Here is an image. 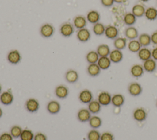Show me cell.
<instances>
[{
	"label": "cell",
	"mask_w": 157,
	"mask_h": 140,
	"mask_svg": "<svg viewBox=\"0 0 157 140\" xmlns=\"http://www.w3.org/2000/svg\"><path fill=\"white\" fill-rule=\"evenodd\" d=\"M96 52L99 56H108L110 53V47L108 45L102 44L99 45L96 50Z\"/></svg>",
	"instance_id": "23"
},
{
	"label": "cell",
	"mask_w": 157,
	"mask_h": 140,
	"mask_svg": "<svg viewBox=\"0 0 157 140\" xmlns=\"http://www.w3.org/2000/svg\"><path fill=\"white\" fill-rule=\"evenodd\" d=\"M23 130L18 125H14L10 129V134L13 136V138H17L20 137Z\"/></svg>",
	"instance_id": "39"
},
{
	"label": "cell",
	"mask_w": 157,
	"mask_h": 140,
	"mask_svg": "<svg viewBox=\"0 0 157 140\" xmlns=\"http://www.w3.org/2000/svg\"><path fill=\"white\" fill-rule=\"evenodd\" d=\"M77 37L80 42H85L90 39L91 33L87 28H83L78 29L77 33Z\"/></svg>",
	"instance_id": "4"
},
{
	"label": "cell",
	"mask_w": 157,
	"mask_h": 140,
	"mask_svg": "<svg viewBox=\"0 0 157 140\" xmlns=\"http://www.w3.org/2000/svg\"><path fill=\"white\" fill-rule=\"evenodd\" d=\"M89 124L91 128L93 129H96L100 127L102 125L101 119L96 115L91 116L89 120Z\"/></svg>",
	"instance_id": "34"
},
{
	"label": "cell",
	"mask_w": 157,
	"mask_h": 140,
	"mask_svg": "<svg viewBox=\"0 0 157 140\" xmlns=\"http://www.w3.org/2000/svg\"><path fill=\"white\" fill-rule=\"evenodd\" d=\"M98 101L101 105L107 106L111 103L112 96L107 91H102L98 95Z\"/></svg>",
	"instance_id": "3"
},
{
	"label": "cell",
	"mask_w": 157,
	"mask_h": 140,
	"mask_svg": "<svg viewBox=\"0 0 157 140\" xmlns=\"http://www.w3.org/2000/svg\"><path fill=\"white\" fill-rule=\"evenodd\" d=\"M99 58V56L96 51H90L86 55V60L90 64L97 63Z\"/></svg>",
	"instance_id": "35"
},
{
	"label": "cell",
	"mask_w": 157,
	"mask_h": 140,
	"mask_svg": "<svg viewBox=\"0 0 157 140\" xmlns=\"http://www.w3.org/2000/svg\"><path fill=\"white\" fill-rule=\"evenodd\" d=\"M151 41L153 44L155 45H157V31H155L151 35Z\"/></svg>",
	"instance_id": "44"
},
{
	"label": "cell",
	"mask_w": 157,
	"mask_h": 140,
	"mask_svg": "<svg viewBox=\"0 0 157 140\" xmlns=\"http://www.w3.org/2000/svg\"><path fill=\"white\" fill-rule=\"evenodd\" d=\"M142 66L144 71L148 72H152L156 70L157 64L156 61L151 58L146 61H144Z\"/></svg>",
	"instance_id": "9"
},
{
	"label": "cell",
	"mask_w": 157,
	"mask_h": 140,
	"mask_svg": "<svg viewBox=\"0 0 157 140\" xmlns=\"http://www.w3.org/2000/svg\"><path fill=\"white\" fill-rule=\"evenodd\" d=\"M128 91L131 96H137L142 92V88L140 84L137 82H132L128 86Z\"/></svg>",
	"instance_id": "1"
},
{
	"label": "cell",
	"mask_w": 157,
	"mask_h": 140,
	"mask_svg": "<svg viewBox=\"0 0 157 140\" xmlns=\"http://www.w3.org/2000/svg\"><path fill=\"white\" fill-rule=\"evenodd\" d=\"M65 77L68 82L74 83L78 80V75L77 71L72 69H70L66 73Z\"/></svg>",
	"instance_id": "31"
},
{
	"label": "cell",
	"mask_w": 157,
	"mask_h": 140,
	"mask_svg": "<svg viewBox=\"0 0 157 140\" xmlns=\"http://www.w3.org/2000/svg\"><path fill=\"white\" fill-rule=\"evenodd\" d=\"M55 95L56 96L61 99H64L66 98L69 93L68 88L64 85H59L55 88Z\"/></svg>",
	"instance_id": "20"
},
{
	"label": "cell",
	"mask_w": 157,
	"mask_h": 140,
	"mask_svg": "<svg viewBox=\"0 0 157 140\" xmlns=\"http://www.w3.org/2000/svg\"><path fill=\"white\" fill-rule=\"evenodd\" d=\"M104 34L108 39H115L118 35V30L115 26L110 25L105 28Z\"/></svg>",
	"instance_id": "8"
},
{
	"label": "cell",
	"mask_w": 157,
	"mask_h": 140,
	"mask_svg": "<svg viewBox=\"0 0 157 140\" xmlns=\"http://www.w3.org/2000/svg\"><path fill=\"white\" fill-rule=\"evenodd\" d=\"M101 2L102 6L106 7H109L112 6L115 2L114 0H101Z\"/></svg>",
	"instance_id": "43"
},
{
	"label": "cell",
	"mask_w": 157,
	"mask_h": 140,
	"mask_svg": "<svg viewBox=\"0 0 157 140\" xmlns=\"http://www.w3.org/2000/svg\"><path fill=\"white\" fill-rule=\"evenodd\" d=\"M39 107V103L34 98L29 99L26 103V108L30 112H36Z\"/></svg>",
	"instance_id": "12"
},
{
	"label": "cell",
	"mask_w": 157,
	"mask_h": 140,
	"mask_svg": "<svg viewBox=\"0 0 157 140\" xmlns=\"http://www.w3.org/2000/svg\"><path fill=\"white\" fill-rule=\"evenodd\" d=\"M100 19V14L96 10L90 11L86 15V20L91 23L95 24L99 21Z\"/></svg>",
	"instance_id": "22"
},
{
	"label": "cell",
	"mask_w": 157,
	"mask_h": 140,
	"mask_svg": "<svg viewBox=\"0 0 157 140\" xmlns=\"http://www.w3.org/2000/svg\"><path fill=\"white\" fill-rule=\"evenodd\" d=\"M21 55L20 52L17 50L10 51L7 55V60L9 63L13 64L18 63L21 60Z\"/></svg>",
	"instance_id": "7"
},
{
	"label": "cell",
	"mask_w": 157,
	"mask_h": 140,
	"mask_svg": "<svg viewBox=\"0 0 157 140\" xmlns=\"http://www.w3.org/2000/svg\"><path fill=\"white\" fill-rule=\"evenodd\" d=\"M78 98L82 103H89L93 100V94L88 90H83L80 93Z\"/></svg>",
	"instance_id": "11"
},
{
	"label": "cell",
	"mask_w": 157,
	"mask_h": 140,
	"mask_svg": "<svg viewBox=\"0 0 157 140\" xmlns=\"http://www.w3.org/2000/svg\"><path fill=\"white\" fill-rule=\"evenodd\" d=\"M1 90H2V88H1V84H0V93L1 92Z\"/></svg>",
	"instance_id": "49"
},
{
	"label": "cell",
	"mask_w": 157,
	"mask_h": 140,
	"mask_svg": "<svg viewBox=\"0 0 157 140\" xmlns=\"http://www.w3.org/2000/svg\"><path fill=\"white\" fill-rule=\"evenodd\" d=\"M124 35L127 39L129 40H133L139 37V32L135 27L131 26L128 27L125 29Z\"/></svg>",
	"instance_id": "16"
},
{
	"label": "cell",
	"mask_w": 157,
	"mask_h": 140,
	"mask_svg": "<svg viewBox=\"0 0 157 140\" xmlns=\"http://www.w3.org/2000/svg\"><path fill=\"white\" fill-rule=\"evenodd\" d=\"M87 72L90 76L96 77L100 74L101 68L97 63L90 64L87 68Z\"/></svg>",
	"instance_id": "24"
},
{
	"label": "cell",
	"mask_w": 157,
	"mask_h": 140,
	"mask_svg": "<svg viewBox=\"0 0 157 140\" xmlns=\"http://www.w3.org/2000/svg\"><path fill=\"white\" fill-rule=\"evenodd\" d=\"M145 8L142 4H135L132 8V13L136 17H142L145 14Z\"/></svg>",
	"instance_id": "27"
},
{
	"label": "cell",
	"mask_w": 157,
	"mask_h": 140,
	"mask_svg": "<svg viewBox=\"0 0 157 140\" xmlns=\"http://www.w3.org/2000/svg\"><path fill=\"white\" fill-rule=\"evenodd\" d=\"M138 41L142 47H147L151 42V36L147 33L141 34L138 37Z\"/></svg>",
	"instance_id": "28"
},
{
	"label": "cell",
	"mask_w": 157,
	"mask_h": 140,
	"mask_svg": "<svg viewBox=\"0 0 157 140\" xmlns=\"http://www.w3.org/2000/svg\"><path fill=\"white\" fill-rule=\"evenodd\" d=\"M140 1H142V2H147V1H148L149 0H140Z\"/></svg>",
	"instance_id": "48"
},
{
	"label": "cell",
	"mask_w": 157,
	"mask_h": 140,
	"mask_svg": "<svg viewBox=\"0 0 157 140\" xmlns=\"http://www.w3.org/2000/svg\"><path fill=\"white\" fill-rule=\"evenodd\" d=\"M110 61L114 63H120L123 58V54L122 52L118 49H115L110 51L109 55Z\"/></svg>",
	"instance_id": "6"
},
{
	"label": "cell",
	"mask_w": 157,
	"mask_h": 140,
	"mask_svg": "<svg viewBox=\"0 0 157 140\" xmlns=\"http://www.w3.org/2000/svg\"><path fill=\"white\" fill-rule=\"evenodd\" d=\"M73 24H74V26L78 29L83 28L86 26L87 24L86 19L85 17L82 15H78L74 18L73 21Z\"/></svg>",
	"instance_id": "18"
},
{
	"label": "cell",
	"mask_w": 157,
	"mask_h": 140,
	"mask_svg": "<svg viewBox=\"0 0 157 140\" xmlns=\"http://www.w3.org/2000/svg\"><path fill=\"white\" fill-rule=\"evenodd\" d=\"M151 57L155 61H157V47H155L151 50Z\"/></svg>",
	"instance_id": "45"
},
{
	"label": "cell",
	"mask_w": 157,
	"mask_h": 140,
	"mask_svg": "<svg viewBox=\"0 0 157 140\" xmlns=\"http://www.w3.org/2000/svg\"><path fill=\"white\" fill-rule=\"evenodd\" d=\"M33 140H47V138L44 134L42 133H38L34 135Z\"/></svg>",
	"instance_id": "42"
},
{
	"label": "cell",
	"mask_w": 157,
	"mask_h": 140,
	"mask_svg": "<svg viewBox=\"0 0 157 140\" xmlns=\"http://www.w3.org/2000/svg\"><path fill=\"white\" fill-rule=\"evenodd\" d=\"M131 75L136 78L141 77L144 72V68L140 64H134L131 68Z\"/></svg>",
	"instance_id": "21"
},
{
	"label": "cell",
	"mask_w": 157,
	"mask_h": 140,
	"mask_svg": "<svg viewBox=\"0 0 157 140\" xmlns=\"http://www.w3.org/2000/svg\"><path fill=\"white\" fill-rule=\"evenodd\" d=\"M113 135L109 132H104L101 134L100 140H113Z\"/></svg>",
	"instance_id": "40"
},
{
	"label": "cell",
	"mask_w": 157,
	"mask_h": 140,
	"mask_svg": "<svg viewBox=\"0 0 157 140\" xmlns=\"http://www.w3.org/2000/svg\"><path fill=\"white\" fill-rule=\"evenodd\" d=\"M147 117L146 111L142 108H137L133 112V118L137 122L144 121Z\"/></svg>",
	"instance_id": "13"
},
{
	"label": "cell",
	"mask_w": 157,
	"mask_h": 140,
	"mask_svg": "<svg viewBox=\"0 0 157 140\" xmlns=\"http://www.w3.org/2000/svg\"><path fill=\"white\" fill-rule=\"evenodd\" d=\"M74 31V26L71 23H64L60 27V33L64 37L71 36Z\"/></svg>",
	"instance_id": "2"
},
{
	"label": "cell",
	"mask_w": 157,
	"mask_h": 140,
	"mask_svg": "<svg viewBox=\"0 0 157 140\" xmlns=\"http://www.w3.org/2000/svg\"><path fill=\"white\" fill-rule=\"evenodd\" d=\"M88 110L92 114H97L98 113L101 108V104L98 102V101L92 100L91 102L88 103Z\"/></svg>",
	"instance_id": "32"
},
{
	"label": "cell",
	"mask_w": 157,
	"mask_h": 140,
	"mask_svg": "<svg viewBox=\"0 0 157 140\" xmlns=\"http://www.w3.org/2000/svg\"><path fill=\"white\" fill-rule=\"evenodd\" d=\"M40 32L43 37L48 38L53 35L54 33V28L52 25L46 23L41 26Z\"/></svg>",
	"instance_id": "5"
},
{
	"label": "cell",
	"mask_w": 157,
	"mask_h": 140,
	"mask_svg": "<svg viewBox=\"0 0 157 140\" xmlns=\"http://www.w3.org/2000/svg\"><path fill=\"white\" fill-rule=\"evenodd\" d=\"M137 55L140 60L144 61L151 58V51L149 49L144 47L139 50L137 52Z\"/></svg>",
	"instance_id": "17"
},
{
	"label": "cell",
	"mask_w": 157,
	"mask_h": 140,
	"mask_svg": "<svg viewBox=\"0 0 157 140\" xmlns=\"http://www.w3.org/2000/svg\"><path fill=\"white\" fill-rule=\"evenodd\" d=\"M2 115V111L1 109V108L0 107V117H1Z\"/></svg>",
	"instance_id": "47"
},
{
	"label": "cell",
	"mask_w": 157,
	"mask_h": 140,
	"mask_svg": "<svg viewBox=\"0 0 157 140\" xmlns=\"http://www.w3.org/2000/svg\"><path fill=\"white\" fill-rule=\"evenodd\" d=\"M0 140H13V136L10 133H4L0 135Z\"/></svg>",
	"instance_id": "41"
},
{
	"label": "cell",
	"mask_w": 157,
	"mask_h": 140,
	"mask_svg": "<svg viewBox=\"0 0 157 140\" xmlns=\"http://www.w3.org/2000/svg\"><path fill=\"white\" fill-rule=\"evenodd\" d=\"M128 0H114L115 2L118 3V4H121V3H124L127 1Z\"/></svg>",
	"instance_id": "46"
},
{
	"label": "cell",
	"mask_w": 157,
	"mask_h": 140,
	"mask_svg": "<svg viewBox=\"0 0 157 140\" xmlns=\"http://www.w3.org/2000/svg\"><path fill=\"white\" fill-rule=\"evenodd\" d=\"M156 106H157V101H156Z\"/></svg>",
	"instance_id": "50"
},
{
	"label": "cell",
	"mask_w": 157,
	"mask_h": 140,
	"mask_svg": "<svg viewBox=\"0 0 157 140\" xmlns=\"http://www.w3.org/2000/svg\"><path fill=\"white\" fill-rule=\"evenodd\" d=\"M111 103L115 107H119L123 105L124 103V98L121 94H115L112 96Z\"/></svg>",
	"instance_id": "26"
},
{
	"label": "cell",
	"mask_w": 157,
	"mask_h": 140,
	"mask_svg": "<svg viewBox=\"0 0 157 140\" xmlns=\"http://www.w3.org/2000/svg\"><path fill=\"white\" fill-rule=\"evenodd\" d=\"M144 15L150 21L155 20L157 18V9L155 7H150L145 10Z\"/></svg>",
	"instance_id": "25"
},
{
	"label": "cell",
	"mask_w": 157,
	"mask_h": 140,
	"mask_svg": "<svg viewBox=\"0 0 157 140\" xmlns=\"http://www.w3.org/2000/svg\"><path fill=\"white\" fill-rule=\"evenodd\" d=\"M47 111L52 114H56L59 112L61 109L60 104L56 101H50L47 106Z\"/></svg>",
	"instance_id": "15"
},
{
	"label": "cell",
	"mask_w": 157,
	"mask_h": 140,
	"mask_svg": "<svg viewBox=\"0 0 157 140\" xmlns=\"http://www.w3.org/2000/svg\"><path fill=\"white\" fill-rule=\"evenodd\" d=\"M13 101V95L7 91L2 92L0 95V101L4 105H10L12 103Z\"/></svg>",
	"instance_id": "10"
},
{
	"label": "cell",
	"mask_w": 157,
	"mask_h": 140,
	"mask_svg": "<svg viewBox=\"0 0 157 140\" xmlns=\"http://www.w3.org/2000/svg\"><path fill=\"white\" fill-rule=\"evenodd\" d=\"M128 48L130 52L133 53H137L142 48V46L138 40L133 39L129 42L128 44Z\"/></svg>",
	"instance_id": "29"
},
{
	"label": "cell",
	"mask_w": 157,
	"mask_h": 140,
	"mask_svg": "<svg viewBox=\"0 0 157 140\" xmlns=\"http://www.w3.org/2000/svg\"><path fill=\"white\" fill-rule=\"evenodd\" d=\"M91 117V112L87 109H82L77 112V119L81 122L89 121Z\"/></svg>",
	"instance_id": "14"
},
{
	"label": "cell",
	"mask_w": 157,
	"mask_h": 140,
	"mask_svg": "<svg viewBox=\"0 0 157 140\" xmlns=\"http://www.w3.org/2000/svg\"><path fill=\"white\" fill-rule=\"evenodd\" d=\"M101 134L96 129L90 130L87 135L88 140H100Z\"/></svg>",
	"instance_id": "38"
},
{
	"label": "cell",
	"mask_w": 157,
	"mask_h": 140,
	"mask_svg": "<svg viewBox=\"0 0 157 140\" xmlns=\"http://www.w3.org/2000/svg\"><path fill=\"white\" fill-rule=\"evenodd\" d=\"M34 135L32 131L29 130H23L20 135L21 140H33Z\"/></svg>",
	"instance_id": "37"
},
{
	"label": "cell",
	"mask_w": 157,
	"mask_h": 140,
	"mask_svg": "<svg viewBox=\"0 0 157 140\" xmlns=\"http://www.w3.org/2000/svg\"><path fill=\"white\" fill-rule=\"evenodd\" d=\"M136 18L137 17L132 12H128L124 15L123 17V21L125 25L129 26H131L136 22Z\"/></svg>",
	"instance_id": "33"
},
{
	"label": "cell",
	"mask_w": 157,
	"mask_h": 140,
	"mask_svg": "<svg viewBox=\"0 0 157 140\" xmlns=\"http://www.w3.org/2000/svg\"><path fill=\"white\" fill-rule=\"evenodd\" d=\"M111 61L108 56H101L99 57L97 64L101 68V69H107L111 65Z\"/></svg>",
	"instance_id": "19"
},
{
	"label": "cell",
	"mask_w": 157,
	"mask_h": 140,
	"mask_svg": "<svg viewBox=\"0 0 157 140\" xmlns=\"http://www.w3.org/2000/svg\"><path fill=\"white\" fill-rule=\"evenodd\" d=\"M113 45L115 49L121 50L124 49L127 45V41L124 37H117L113 42Z\"/></svg>",
	"instance_id": "30"
},
{
	"label": "cell",
	"mask_w": 157,
	"mask_h": 140,
	"mask_svg": "<svg viewBox=\"0 0 157 140\" xmlns=\"http://www.w3.org/2000/svg\"><path fill=\"white\" fill-rule=\"evenodd\" d=\"M105 29V27L104 25L102 23L99 22L94 24L93 27V31L97 36H101L104 34Z\"/></svg>",
	"instance_id": "36"
}]
</instances>
